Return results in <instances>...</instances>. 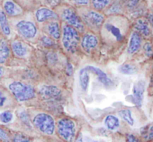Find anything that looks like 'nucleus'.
I'll return each instance as SVG.
<instances>
[{
  "label": "nucleus",
  "instance_id": "2",
  "mask_svg": "<svg viewBox=\"0 0 153 142\" xmlns=\"http://www.w3.org/2000/svg\"><path fill=\"white\" fill-rule=\"evenodd\" d=\"M81 38L79 31L70 25H63L62 28V44L64 49L70 52H76L79 46Z\"/></svg>",
  "mask_w": 153,
  "mask_h": 142
},
{
  "label": "nucleus",
  "instance_id": "9",
  "mask_svg": "<svg viewBox=\"0 0 153 142\" xmlns=\"http://www.w3.org/2000/svg\"><path fill=\"white\" fill-rule=\"evenodd\" d=\"M146 89V82L143 80H140L136 82L133 88V101L138 107H140L143 103V96Z\"/></svg>",
  "mask_w": 153,
  "mask_h": 142
},
{
  "label": "nucleus",
  "instance_id": "26",
  "mask_svg": "<svg viewBox=\"0 0 153 142\" xmlns=\"http://www.w3.org/2000/svg\"><path fill=\"white\" fill-rule=\"evenodd\" d=\"M141 135L146 141L150 142L153 141V122L146 126L142 129Z\"/></svg>",
  "mask_w": 153,
  "mask_h": 142
},
{
  "label": "nucleus",
  "instance_id": "32",
  "mask_svg": "<svg viewBox=\"0 0 153 142\" xmlns=\"http://www.w3.org/2000/svg\"><path fill=\"white\" fill-rule=\"evenodd\" d=\"M0 139H1V140L4 141L5 142L10 141L9 135L7 134V132L4 129L1 128V127H0Z\"/></svg>",
  "mask_w": 153,
  "mask_h": 142
},
{
  "label": "nucleus",
  "instance_id": "16",
  "mask_svg": "<svg viewBox=\"0 0 153 142\" xmlns=\"http://www.w3.org/2000/svg\"><path fill=\"white\" fill-rule=\"evenodd\" d=\"M45 29L52 38L58 40L61 37V27H60L59 22L57 21H51L48 22L45 26Z\"/></svg>",
  "mask_w": 153,
  "mask_h": 142
},
{
  "label": "nucleus",
  "instance_id": "14",
  "mask_svg": "<svg viewBox=\"0 0 153 142\" xmlns=\"http://www.w3.org/2000/svg\"><path fill=\"white\" fill-rule=\"evenodd\" d=\"M134 28L135 31L144 37H149L152 33L149 22L144 18H138L134 22Z\"/></svg>",
  "mask_w": 153,
  "mask_h": 142
},
{
  "label": "nucleus",
  "instance_id": "17",
  "mask_svg": "<svg viewBox=\"0 0 153 142\" xmlns=\"http://www.w3.org/2000/svg\"><path fill=\"white\" fill-rule=\"evenodd\" d=\"M3 7L5 13L10 16H16L22 13V9L13 1L7 0L3 4Z\"/></svg>",
  "mask_w": 153,
  "mask_h": 142
},
{
  "label": "nucleus",
  "instance_id": "40",
  "mask_svg": "<svg viewBox=\"0 0 153 142\" xmlns=\"http://www.w3.org/2000/svg\"><path fill=\"white\" fill-rule=\"evenodd\" d=\"M3 75H4V69L1 67H0V79L2 77Z\"/></svg>",
  "mask_w": 153,
  "mask_h": 142
},
{
  "label": "nucleus",
  "instance_id": "36",
  "mask_svg": "<svg viewBox=\"0 0 153 142\" xmlns=\"http://www.w3.org/2000/svg\"><path fill=\"white\" fill-rule=\"evenodd\" d=\"M19 117H20V119L22 120V121H23L25 123H26V124L29 123V120H28V116L25 112H24V111L21 112L20 113H19Z\"/></svg>",
  "mask_w": 153,
  "mask_h": 142
},
{
  "label": "nucleus",
  "instance_id": "27",
  "mask_svg": "<svg viewBox=\"0 0 153 142\" xmlns=\"http://www.w3.org/2000/svg\"><path fill=\"white\" fill-rule=\"evenodd\" d=\"M13 120V114L10 111H4L0 113V121L3 123H8Z\"/></svg>",
  "mask_w": 153,
  "mask_h": 142
},
{
  "label": "nucleus",
  "instance_id": "35",
  "mask_svg": "<svg viewBox=\"0 0 153 142\" xmlns=\"http://www.w3.org/2000/svg\"><path fill=\"white\" fill-rule=\"evenodd\" d=\"M6 101H7V96L0 90V108L3 107L5 105Z\"/></svg>",
  "mask_w": 153,
  "mask_h": 142
},
{
  "label": "nucleus",
  "instance_id": "13",
  "mask_svg": "<svg viewBox=\"0 0 153 142\" xmlns=\"http://www.w3.org/2000/svg\"><path fill=\"white\" fill-rule=\"evenodd\" d=\"M99 43V40L97 36L91 33H87L82 37L81 40L82 47L85 51L90 52L92 49H95Z\"/></svg>",
  "mask_w": 153,
  "mask_h": 142
},
{
  "label": "nucleus",
  "instance_id": "8",
  "mask_svg": "<svg viewBox=\"0 0 153 142\" xmlns=\"http://www.w3.org/2000/svg\"><path fill=\"white\" fill-rule=\"evenodd\" d=\"M16 28L21 36L27 39L34 38L37 33V28L34 22L28 20H21L16 25Z\"/></svg>",
  "mask_w": 153,
  "mask_h": 142
},
{
  "label": "nucleus",
  "instance_id": "11",
  "mask_svg": "<svg viewBox=\"0 0 153 142\" xmlns=\"http://www.w3.org/2000/svg\"><path fill=\"white\" fill-rule=\"evenodd\" d=\"M36 20L38 22H43L49 19H57L58 18V13L54 10L47 7H40L34 13Z\"/></svg>",
  "mask_w": 153,
  "mask_h": 142
},
{
  "label": "nucleus",
  "instance_id": "4",
  "mask_svg": "<svg viewBox=\"0 0 153 142\" xmlns=\"http://www.w3.org/2000/svg\"><path fill=\"white\" fill-rule=\"evenodd\" d=\"M58 134L63 140L73 142L76 135V123L70 118L64 117L58 120L56 125Z\"/></svg>",
  "mask_w": 153,
  "mask_h": 142
},
{
  "label": "nucleus",
  "instance_id": "25",
  "mask_svg": "<svg viewBox=\"0 0 153 142\" xmlns=\"http://www.w3.org/2000/svg\"><path fill=\"white\" fill-rule=\"evenodd\" d=\"M118 114L128 125H134V119H133L131 110H129V109H122V110H120L118 112Z\"/></svg>",
  "mask_w": 153,
  "mask_h": 142
},
{
  "label": "nucleus",
  "instance_id": "34",
  "mask_svg": "<svg viewBox=\"0 0 153 142\" xmlns=\"http://www.w3.org/2000/svg\"><path fill=\"white\" fill-rule=\"evenodd\" d=\"M127 142H142L140 139L133 134H128L126 135Z\"/></svg>",
  "mask_w": 153,
  "mask_h": 142
},
{
  "label": "nucleus",
  "instance_id": "5",
  "mask_svg": "<svg viewBox=\"0 0 153 142\" xmlns=\"http://www.w3.org/2000/svg\"><path fill=\"white\" fill-rule=\"evenodd\" d=\"M33 124L34 126L43 134L51 135L55 130V122L50 114L46 113H39L33 118Z\"/></svg>",
  "mask_w": 153,
  "mask_h": 142
},
{
  "label": "nucleus",
  "instance_id": "41",
  "mask_svg": "<svg viewBox=\"0 0 153 142\" xmlns=\"http://www.w3.org/2000/svg\"><path fill=\"white\" fill-rule=\"evenodd\" d=\"M151 25H152V30L153 31V13L152 16H151Z\"/></svg>",
  "mask_w": 153,
  "mask_h": 142
},
{
  "label": "nucleus",
  "instance_id": "28",
  "mask_svg": "<svg viewBox=\"0 0 153 142\" xmlns=\"http://www.w3.org/2000/svg\"><path fill=\"white\" fill-rule=\"evenodd\" d=\"M13 142H33L28 136L21 133L15 135L13 138Z\"/></svg>",
  "mask_w": 153,
  "mask_h": 142
},
{
  "label": "nucleus",
  "instance_id": "18",
  "mask_svg": "<svg viewBox=\"0 0 153 142\" xmlns=\"http://www.w3.org/2000/svg\"><path fill=\"white\" fill-rule=\"evenodd\" d=\"M11 50L16 56L22 58L25 57L28 53V49L24 43L19 40H14L11 43Z\"/></svg>",
  "mask_w": 153,
  "mask_h": 142
},
{
  "label": "nucleus",
  "instance_id": "24",
  "mask_svg": "<svg viewBox=\"0 0 153 142\" xmlns=\"http://www.w3.org/2000/svg\"><path fill=\"white\" fill-rule=\"evenodd\" d=\"M120 73L124 75H133L137 72V68L135 65L131 64H124L119 67Z\"/></svg>",
  "mask_w": 153,
  "mask_h": 142
},
{
  "label": "nucleus",
  "instance_id": "42",
  "mask_svg": "<svg viewBox=\"0 0 153 142\" xmlns=\"http://www.w3.org/2000/svg\"><path fill=\"white\" fill-rule=\"evenodd\" d=\"M151 85H152V88H153V77H152V83H151Z\"/></svg>",
  "mask_w": 153,
  "mask_h": 142
},
{
  "label": "nucleus",
  "instance_id": "31",
  "mask_svg": "<svg viewBox=\"0 0 153 142\" xmlns=\"http://www.w3.org/2000/svg\"><path fill=\"white\" fill-rule=\"evenodd\" d=\"M140 0H127L126 1V7L128 9L131 10V9L135 8L139 4Z\"/></svg>",
  "mask_w": 153,
  "mask_h": 142
},
{
  "label": "nucleus",
  "instance_id": "21",
  "mask_svg": "<svg viewBox=\"0 0 153 142\" xmlns=\"http://www.w3.org/2000/svg\"><path fill=\"white\" fill-rule=\"evenodd\" d=\"M0 28L5 36L10 34V28L7 21L6 13L2 10H0Z\"/></svg>",
  "mask_w": 153,
  "mask_h": 142
},
{
  "label": "nucleus",
  "instance_id": "30",
  "mask_svg": "<svg viewBox=\"0 0 153 142\" xmlns=\"http://www.w3.org/2000/svg\"><path fill=\"white\" fill-rule=\"evenodd\" d=\"M122 10V4L120 2H115L109 8L108 11L111 13H118Z\"/></svg>",
  "mask_w": 153,
  "mask_h": 142
},
{
  "label": "nucleus",
  "instance_id": "20",
  "mask_svg": "<svg viewBox=\"0 0 153 142\" xmlns=\"http://www.w3.org/2000/svg\"><path fill=\"white\" fill-rule=\"evenodd\" d=\"M120 120L117 117L114 116V115H108L105 118V126L108 129L111 130V131H114V130L117 129L120 127Z\"/></svg>",
  "mask_w": 153,
  "mask_h": 142
},
{
  "label": "nucleus",
  "instance_id": "1",
  "mask_svg": "<svg viewBox=\"0 0 153 142\" xmlns=\"http://www.w3.org/2000/svg\"><path fill=\"white\" fill-rule=\"evenodd\" d=\"M128 21L120 16H113L105 21L102 27V36L108 41L121 43L125 39Z\"/></svg>",
  "mask_w": 153,
  "mask_h": 142
},
{
  "label": "nucleus",
  "instance_id": "7",
  "mask_svg": "<svg viewBox=\"0 0 153 142\" xmlns=\"http://www.w3.org/2000/svg\"><path fill=\"white\" fill-rule=\"evenodd\" d=\"M84 24L93 29L102 28L105 19L102 13L96 10H88L83 12L81 15Z\"/></svg>",
  "mask_w": 153,
  "mask_h": 142
},
{
  "label": "nucleus",
  "instance_id": "3",
  "mask_svg": "<svg viewBox=\"0 0 153 142\" xmlns=\"http://www.w3.org/2000/svg\"><path fill=\"white\" fill-rule=\"evenodd\" d=\"M9 90L18 102H25L35 97V91L31 85L20 82H13L8 86Z\"/></svg>",
  "mask_w": 153,
  "mask_h": 142
},
{
  "label": "nucleus",
  "instance_id": "38",
  "mask_svg": "<svg viewBox=\"0 0 153 142\" xmlns=\"http://www.w3.org/2000/svg\"><path fill=\"white\" fill-rule=\"evenodd\" d=\"M46 1L50 5H55V4H58L60 2V0H46Z\"/></svg>",
  "mask_w": 153,
  "mask_h": 142
},
{
  "label": "nucleus",
  "instance_id": "39",
  "mask_svg": "<svg viewBox=\"0 0 153 142\" xmlns=\"http://www.w3.org/2000/svg\"><path fill=\"white\" fill-rule=\"evenodd\" d=\"M84 141L85 142H101V141H100L94 140V139L91 138H88V137H85V139H84Z\"/></svg>",
  "mask_w": 153,
  "mask_h": 142
},
{
  "label": "nucleus",
  "instance_id": "37",
  "mask_svg": "<svg viewBox=\"0 0 153 142\" xmlns=\"http://www.w3.org/2000/svg\"><path fill=\"white\" fill-rule=\"evenodd\" d=\"M71 1L79 6L88 5L90 2V0H71Z\"/></svg>",
  "mask_w": 153,
  "mask_h": 142
},
{
  "label": "nucleus",
  "instance_id": "23",
  "mask_svg": "<svg viewBox=\"0 0 153 142\" xmlns=\"http://www.w3.org/2000/svg\"><path fill=\"white\" fill-rule=\"evenodd\" d=\"M112 1L113 0H91V3L94 10L100 11L107 7Z\"/></svg>",
  "mask_w": 153,
  "mask_h": 142
},
{
  "label": "nucleus",
  "instance_id": "19",
  "mask_svg": "<svg viewBox=\"0 0 153 142\" xmlns=\"http://www.w3.org/2000/svg\"><path fill=\"white\" fill-rule=\"evenodd\" d=\"M10 54V49L6 40L0 41V64H4L8 59Z\"/></svg>",
  "mask_w": 153,
  "mask_h": 142
},
{
  "label": "nucleus",
  "instance_id": "22",
  "mask_svg": "<svg viewBox=\"0 0 153 142\" xmlns=\"http://www.w3.org/2000/svg\"><path fill=\"white\" fill-rule=\"evenodd\" d=\"M90 79L88 72L87 71L86 69L84 68L81 69L79 71V84L84 91H86L88 90V85H89Z\"/></svg>",
  "mask_w": 153,
  "mask_h": 142
},
{
  "label": "nucleus",
  "instance_id": "33",
  "mask_svg": "<svg viewBox=\"0 0 153 142\" xmlns=\"http://www.w3.org/2000/svg\"><path fill=\"white\" fill-rule=\"evenodd\" d=\"M41 41L42 43H43L45 46H50L54 44L53 40L51 38H49V37H46V36H43V38L41 39Z\"/></svg>",
  "mask_w": 153,
  "mask_h": 142
},
{
  "label": "nucleus",
  "instance_id": "6",
  "mask_svg": "<svg viewBox=\"0 0 153 142\" xmlns=\"http://www.w3.org/2000/svg\"><path fill=\"white\" fill-rule=\"evenodd\" d=\"M61 18L70 25L77 29L79 32L85 31V24L76 10L72 7H66L61 11Z\"/></svg>",
  "mask_w": 153,
  "mask_h": 142
},
{
  "label": "nucleus",
  "instance_id": "12",
  "mask_svg": "<svg viewBox=\"0 0 153 142\" xmlns=\"http://www.w3.org/2000/svg\"><path fill=\"white\" fill-rule=\"evenodd\" d=\"M142 46V36L137 31H133L130 36L128 52L130 55L135 54L140 50Z\"/></svg>",
  "mask_w": 153,
  "mask_h": 142
},
{
  "label": "nucleus",
  "instance_id": "29",
  "mask_svg": "<svg viewBox=\"0 0 153 142\" xmlns=\"http://www.w3.org/2000/svg\"><path fill=\"white\" fill-rule=\"evenodd\" d=\"M143 50L146 56L151 57L153 55V46L150 42H146L143 45Z\"/></svg>",
  "mask_w": 153,
  "mask_h": 142
},
{
  "label": "nucleus",
  "instance_id": "10",
  "mask_svg": "<svg viewBox=\"0 0 153 142\" xmlns=\"http://www.w3.org/2000/svg\"><path fill=\"white\" fill-rule=\"evenodd\" d=\"M87 70V71L88 73H93L94 74L97 75V78L100 80V82L104 86H105L106 88H111L113 86V82L111 81V79L108 76V75L102 71L101 69L98 68L97 67H94V66H87L85 67Z\"/></svg>",
  "mask_w": 153,
  "mask_h": 142
},
{
  "label": "nucleus",
  "instance_id": "15",
  "mask_svg": "<svg viewBox=\"0 0 153 142\" xmlns=\"http://www.w3.org/2000/svg\"><path fill=\"white\" fill-rule=\"evenodd\" d=\"M40 94L43 98L49 100L59 97L61 95V90L52 85H43L40 88Z\"/></svg>",
  "mask_w": 153,
  "mask_h": 142
}]
</instances>
